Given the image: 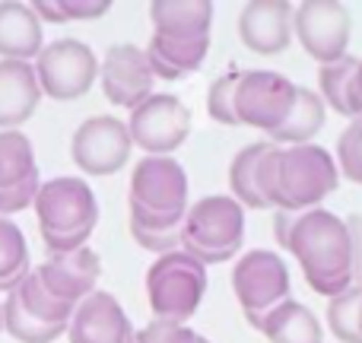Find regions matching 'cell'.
<instances>
[{"instance_id":"10","label":"cell","mask_w":362,"mask_h":343,"mask_svg":"<svg viewBox=\"0 0 362 343\" xmlns=\"http://www.w3.org/2000/svg\"><path fill=\"white\" fill-rule=\"evenodd\" d=\"M127 131L146 156H172L191 134V108L172 93H153L131 108Z\"/></svg>"},{"instance_id":"27","label":"cell","mask_w":362,"mask_h":343,"mask_svg":"<svg viewBox=\"0 0 362 343\" xmlns=\"http://www.w3.org/2000/svg\"><path fill=\"white\" fill-rule=\"evenodd\" d=\"M4 331L19 343H54L61 334H67V327L45 325V321L32 318V315L23 308V302H19L16 289H13V293H6V299H4Z\"/></svg>"},{"instance_id":"36","label":"cell","mask_w":362,"mask_h":343,"mask_svg":"<svg viewBox=\"0 0 362 343\" xmlns=\"http://www.w3.org/2000/svg\"><path fill=\"white\" fill-rule=\"evenodd\" d=\"M353 108H356V118L362 115V57L356 64V74H353Z\"/></svg>"},{"instance_id":"1","label":"cell","mask_w":362,"mask_h":343,"mask_svg":"<svg viewBox=\"0 0 362 343\" xmlns=\"http://www.w3.org/2000/svg\"><path fill=\"white\" fill-rule=\"evenodd\" d=\"M276 238L299 261L305 283L318 296L346 293L353 283V245L346 219L337 213L315 207L305 213L276 210Z\"/></svg>"},{"instance_id":"28","label":"cell","mask_w":362,"mask_h":343,"mask_svg":"<svg viewBox=\"0 0 362 343\" xmlns=\"http://www.w3.org/2000/svg\"><path fill=\"white\" fill-rule=\"evenodd\" d=\"M16 296H19V302H23L25 312H29L32 318L45 321V325H64L67 327L70 318H74L76 306H67V302L54 299V296L42 286V280L35 277V270H29V277L16 286Z\"/></svg>"},{"instance_id":"7","label":"cell","mask_w":362,"mask_h":343,"mask_svg":"<svg viewBox=\"0 0 362 343\" xmlns=\"http://www.w3.org/2000/svg\"><path fill=\"white\" fill-rule=\"evenodd\" d=\"M232 293H235L248 325L257 327L264 315H270L280 302L293 299L286 261L267 248H251L238 255L235 267H232Z\"/></svg>"},{"instance_id":"31","label":"cell","mask_w":362,"mask_h":343,"mask_svg":"<svg viewBox=\"0 0 362 343\" xmlns=\"http://www.w3.org/2000/svg\"><path fill=\"white\" fill-rule=\"evenodd\" d=\"M235 86H238V74L229 70V74L216 76L206 89V115L219 124H238L235 118Z\"/></svg>"},{"instance_id":"32","label":"cell","mask_w":362,"mask_h":343,"mask_svg":"<svg viewBox=\"0 0 362 343\" xmlns=\"http://www.w3.org/2000/svg\"><path fill=\"white\" fill-rule=\"evenodd\" d=\"M134 343H210L204 334L191 331L187 325H172V321L153 318L144 331H137Z\"/></svg>"},{"instance_id":"8","label":"cell","mask_w":362,"mask_h":343,"mask_svg":"<svg viewBox=\"0 0 362 343\" xmlns=\"http://www.w3.org/2000/svg\"><path fill=\"white\" fill-rule=\"evenodd\" d=\"M42 95L57 102H74L93 89L99 80V57L80 38H57L45 45L42 54L32 61Z\"/></svg>"},{"instance_id":"33","label":"cell","mask_w":362,"mask_h":343,"mask_svg":"<svg viewBox=\"0 0 362 343\" xmlns=\"http://www.w3.org/2000/svg\"><path fill=\"white\" fill-rule=\"evenodd\" d=\"M131 236L140 248L156 251V255H169L181 248V229H144V226H131Z\"/></svg>"},{"instance_id":"19","label":"cell","mask_w":362,"mask_h":343,"mask_svg":"<svg viewBox=\"0 0 362 343\" xmlns=\"http://www.w3.org/2000/svg\"><path fill=\"white\" fill-rule=\"evenodd\" d=\"M45 48L42 23L25 4H0V61H35Z\"/></svg>"},{"instance_id":"11","label":"cell","mask_w":362,"mask_h":343,"mask_svg":"<svg viewBox=\"0 0 362 343\" xmlns=\"http://www.w3.org/2000/svg\"><path fill=\"white\" fill-rule=\"evenodd\" d=\"M293 35L302 42L308 57H315L318 64H334L350 54L353 16L344 4L308 0L293 13Z\"/></svg>"},{"instance_id":"14","label":"cell","mask_w":362,"mask_h":343,"mask_svg":"<svg viewBox=\"0 0 362 343\" xmlns=\"http://www.w3.org/2000/svg\"><path fill=\"white\" fill-rule=\"evenodd\" d=\"M35 277L54 299L67 306H80L86 296L95 293V283L102 277V257L93 248H76L67 255H48L35 267Z\"/></svg>"},{"instance_id":"2","label":"cell","mask_w":362,"mask_h":343,"mask_svg":"<svg viewBox=\"0 0 362 343\" xmlns=\"http://www.w3.org/2000/svg\"><path fill=\"white\" fill-rule=\"evenodd\" d=\"M340 181L337 159L318 144L270 146L257 165V187L267 207L305 213L321 207Z\"/></svg>"},{"instance_id":"3","label":"cell","mask_w":362,"mask_h":343,"mask_svg":"<svg viewBox=\"0 0 362 343\" xmlns=\"http://www.w3.org/2000/svg\"><path fill=\"white\" fill-rule=\"evenodd\" d=\"M42 229V242L48 255H67V251L86 248L95 223H99V200H95L89 181L74 175H57L42 181L32 204Z\"/></svg>"},{"instance_id":"24","label":"cell","mask_w":362,"mask_h":343,"mask_svg":"<svg viewBox=\"0 0 362 343\" xmlns=\"http://www.w3.org/2000/svg\"><path fill=\"white\" fill-rule=\"evenodd\" d=\"M270 150V144H248L232 156L229 163V197L238 200L245 210H264V197H261V187H257V165H261L264 153Z\"/></svg>"},{"instance_id":"4","label":"cell","mask_w":362,"mask_h":343,"mask_svg":"<svg viewBox=\"0 0 362 343\" xmlns=\"http://www.w3.org/2000/svg\"><path fill=\"white\" fill-rule=\"evenodd\" d=\"M131 226L181 229L187 213V172L175 156H144L131 175Z\"/></svg>"},{"instance_id":"21","label":"cell","mask_w":362,"mask_h":343,"mask_svg":"<svg viewBox=\"0 0 362 343\" xmlns=\"http://www.w3.org/2000/svg\"><path fill=\"white\" fill-rule=\"evenodd\" d=\"M255 331H261L270 343H325L321 321L315 318L312 308L296 299L280 302L270 315H264Z\"/></svg>"},{"instance_id":"6","label":"cell","mask_w":362,"mask_h":343,"mask_svg":"<svg viewBox=\"0 0 362 343\" xmlns=\"http://www.w3.org/2000/svg\"><path fill=\"white\" fill-rule=\"evenodd\" d=\"M206 293V267L194 261L187 251H169L159 255L146 270V296H150L153 318L187 325L200 308Z\"/></svg>"},{"instance_id":"15","label":"cell","mask_w":362,"mask_h":343,"mask_svg":"<svg viewBox=\"0 0 362 343\" xmlns=\"http://www.w3.org/2000/svg\"><path fill=\"white\" fill-rule=\"evenodd\" d=\"M134 337L137 331L124 315L121 302L102 289H95L74 308V318L67 325L70 343H134Z\"/></svg>"},{"instance_id":"30","label":"cell","mask_w":362,"mask_h":343,"mask_svg":"<svg viewBox=\"0 0 362 343\" xmlns=\"http://www.w3.org/2000/svg\"><path fill=\"white\" fill-rule=\"evenodd\" d=\"M334 159H337V169L346 181L362 185V115L346 124V131H340Z\"/></svg>"},{"instance_id":"12","label":"cell","mask_w":362,"mask_h":343,"mask_svg":"<svg viewBox=\"0 0 362 343\" xmlns=\"http://www.w3.org/2000/svg\"><path fill=\"white\" fill-rule=\"evenodd\" d=\"M134 140L127 121L115 115H93L70 137V156L86 175H115L131 159Z\"/></svg>"},{"instance_id":"37","label":"cell","mask_w":362,"mask_h":343,"mask_svg":"<svg viewBox=\"0 0 362 343\" xmlns=\"http://www.w3.org/2000/svg\"><path fill=\"white\" fill-rule=\"evenodd\" d=\"M359 337H362V308H359Z\"/></svg>"},{"instance_id":"20","label":"cell","mask_w":362,"mask_h":343,"mask_svg":"<svg viewBox=\"0 0 362 343\" xmlns=\"http://www.w3.org/2000/svg\"><path fill=\"white\" fill-rule=\"evenodd\" d=\"M144 51H146V61H150V70L156 80H181L185 74H194V70L206 61L210 38L181 42V38L153 35Z\"/></svg>"},{"instance_id":"16","label":"cell","mask_w":362,"mask_h":343,"mask_svg":"<svg viewBox=\"0 0 362 343\" xmlns=\"http://www.w3.org/2000/svg\"><path fill=\"white\" fill-rule=\"evenodd\" d=\"M293 13L283 0H251L238 13V38L255 54H280L293 42Z\"/></svg>"},{"instance_id":"9","label":"cell","mask_w":362,"mask_h":343,"mask_svg":"<svg viewBox=\"0 0 362 343\" xmlns=\"http://www.w3.org/2000/svg\"><path fill=\"white\" fill-rule=\"evenodd\" d=\"M296 86L276 70H242L235 86V118L238 124L274 134L286 124L296 105Z\"/></svg>"},{"instance_id":"29","label":"cell","mask_w":362,"mask_h":343,"mask_svg":"<svg viewBox=\"0 0 362 343\" xmlns=\"http://www.w3.org/2000/svg\"><path fill=\"white\" fill-rule=\"evenodd\" d=\"M359 308H362V286H350L346 293L327 299V327L337 340L362 343L359 337Z\"/></svg>"},{"instance_id":"22","label":"cell","mask_w":362,"mask_h":343,"mask_svg":"<svg viewBox=\"0 0 362 343\" xmlns=\"http://www.w3.org/2000/svg\"><path fill=\"white\" fill-rule=\"evenodd\" d=\"M38 185L32 140L23 131H0V194H19Z\"/></svg>"},{"instance_id":"35","label":"cell","mask_w":362,"mask_h":343,"mask_svg":"<svg viewBox=\"0 0 362 343\" xmlns=\"http://www.w3.org/2000/svg\"><path fill=\"white\" fill-rule=\"evenodd\" d=\"M346 229H350V245H353V283L362 286V216L359 213L346 216Z\"/></svg>"},{"instance_id":"13","label":"cell","mask_w":362,"mask_h":343,"mask_svg":"<svg viewBox=\"0 0 362 343\" xmlns=\"http://www.w3.org/2000/svg\"><path fill=\"white\" fill-rule=\"evenodd\" d=\"M99 83L112 105L137 108L140 102L153 95L156 76H153L144 48H137V45H131V42H121V45H112V48L105 51V57H102Z\"/></svg>"},{"instance_id":"23","label":"cell","mask_w":362,"mask_h":343,"mask_svg":"<svg viewBox=\"0 0 362 343\" xmlns=\"http://www.w3.org/2000/svg\"><path fill=\"white\" fill-rule=\"evenodd\" d=\"M325 118H327V105L315 89L308 86H299L296 93V105L289 112L286 124L280 131H274L270 137L283 146H302V144H312V137L325 127Z\"/></svg>"},{"instance_id":"17","label":"cell","mask_w":362,"mask_h":343,"mask_svg":"<svg viewBox=\"0 0 362 343\" xmlns=\"http://www.w3.org/2000/svg\"><path fill=\"white\" fill-rule=\"evenodd\" d=\"M42 102L35 67L29 61H0V131H16Z\"/></svg>"},{"instance_id":"34","label":"cell","mask_w":362,"mask_h":343,"mask_svg":"<svg viewBox=\"0 0 362 343\" xmlns=\"http://www.w3.org/2000/svg\"><path fill=\"white\" fill-rule=\"evenodd\" d=\"M108 6H112V4H105V0H86V4L61 0V4H57V10L64 13V23H67V19H95V16H105Z\"/></svg>"},{"instance_id":"26","label":"cell","mask_w":362,"mask_h":343,"mask_svg":"<svg viewBox=\"0 0 362 343\" xmlns=\"http://www.w3.org/2000/svg\"><path fill=\"white\" fill-rule=\"evenodd\" d=\"M29 245L13 219L0 216V293H13L29 277Z\"/></svg>"},{"instance_id":"5","label":"cell","mask_w":362,"mask_h":343,"mask_svg":"<svg viewBox=\"0 0 362 343\" xmlns=\"http://www.w3.org/2000/svg\"><path fill=\"white\" fill-rule=\"evenodd\" d=\"M245 245V207L229 194H210L187 207L181 223V251L206 264L238 257Z\"/></svg>"},{"instance_id":"25","label":"cell","mask_w":362,"mask_h":343,"mask_svg":"<svg viewBox=\"0 0 362 343\" xmlns=\"http://www.w3.org/2000/svg\"><path fill=\"white\" fill-rule=\"evenodd\" d=\"M359 57L346 54L334 64H321L318 70V86H321V99L325 105H331L337 115L344 118H356V108H353V74H356Z\"/></svg>"},{"instance_id":"18","label":"cell","mask_w":362,"mask_h":343,"mask_svg":"<svg viewBox=\"0 0 362 343\" xmlns=\"http://www.w3.org/2000/svg\"><path fill=\"white\" fill-rule=\"evenodd\" d=\"M150 19L153 35L200 42V38H210L213 4H204V0H159L150 6Z\"/></svg>"}]
</instances>
